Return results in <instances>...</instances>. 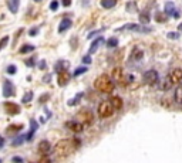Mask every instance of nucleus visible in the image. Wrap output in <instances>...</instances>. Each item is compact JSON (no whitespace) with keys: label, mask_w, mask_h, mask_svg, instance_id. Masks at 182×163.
<instances>
[{"label":"nucleus","mask_w":182,"mask_h":163,"mask_svg":"<svg viewBox=\"0 0 182 163\" xmlns=\"http://www.w3.org/2000/svg\"><path fill=\"white\" fill-rule=\"evenodd\" d=\"M174 98H175V102H176V104H182V85H179L178 88L175 89Z\"/></svg>","instance_id":"393cba45"},{"label":"nucleus","mask_w":182,"mask_h":163,"mask_svg":"<svg viewBox=\"0 0 182 163\" xmlns=\"http://www.w3.org/2000/svg\"><path fill=\"white\" fill-rule=\"evenodd\" d=\"M34 2H36V3H40V2H41V0H34Z\"/></svg>","instance_id":"603ef678"},{"label":"nucleus","mask_w":182,"mask_h":163,"mask_svg":"<svg viewBox=\"0 0 182 163\" xmlns=\"http://www.w3.org/2000/svg\"><path fill=\"white\" fill-rule=\"evenodd\" d=\"M91 61H93V58H91V54H87V56L83 57V63H84V64H91Z\"/></svg>","instance_id":"ea45409f"},{"label":"nucleus","mask_w":182,"mask_h":163,"mask_svg":"<svg viewBox=\"0 0 182 163\" xmlns=\"http://www.w3.org/2000/svg\"><path fill=\"white\" fill-rule=\"evenodd\" d=\"M22 129H23L22 123H19V125H10L7 128V130H6V134L7 135H14V134H17V132H20Z\"/></svg>","instance_id":"aec40b11"},{"label":"nucleus","mask_w":182,"mask_h":163,"mask_svg":"<svg viewBox=\"0 0 182 163\" xmlns=\"http://www.w3.org/2000/svg\"><path fill=\"white\" fill-rule=\"evenodd\" d=\"M70 78H71V75L67 70H61L59 74H57V84H59L60 87L67 85L68 81H70Z\"/></svg>","instance_id":"1a4fd4ad"},{"label":"nucleus","mask_w":182,"mask_h":163,"mask_svg":"<svg viewBox=\"0 0 182 163\" xmlns=\"http://www.w3.org/2000/svg\"><path fill=\"white\" fill-rule=\"evenodd\" d=\"M38 129V123L34 121V119H30V132L26 135V141L30 142L31 139H33L34 134H36V130Z\"/></svg>","instance_id":"4468645a"},{"label":"nucleus","mask_w":182,"mask_h":163,"mask_svg":"<svg viewBox=\"0 0 182 163\" xmlns=\"http://www.w3.org/2000/svg\"><path fill=\"white\" fill-rule=\"evenodd\" d=\"M11 160H13V162H23V157H20V156H14V157H11Z\"/></svg>","instance_id":"a18cd8bd"},{"label":"nucleus","mask_w":182,"mask_h":163,"mask_svg":"<svg viewBox=\"0 0 182 163\" xmlns=\"http://www.w3.org/2000/svg\"><path fill=\"white\" fill-rule=\"evenodd\" d=\"M168 20V16L165 14V11H156V14H155V21L156 23H165Z\"/></svg>","instance_id":"b1692460"},{"label":"nucleus","mask_w":182,"mask_h":163,"mask_svg":"<svg viewBox=\"0 0 182 163\" xmlns=\"http://www.w3.org/2000/svg\"><path fill=\"white\" fill-rule=\"evenodd\" d=\"M117 45H118V38H115V37L108 38V41H107V47L108 48H115Z\"/></svg>","instance_id":"c756f323"},{"label":"nucleus","mask_w":182,"mask_h":163,"mask_svg":"<svg viewBox=\"0 0 182 163\" xmlns=\"http://www.w3.org/2000/svg\"><path fill=\"white\" fill-rule=\"evenodd\" d=\"M168 78H169V81L172 82V85H174V84H179V82H182V70H179V68L174 70L171 74L168 75Z\"/></svg>","instance_id":"9b49d317"},{"label":"nucleus","mask_w":182,"mask_h":163,"mask_svg":"<svg viewBox=\"0 0 182 163\" xmlns=\"http://www.w3.org/2000/svg\"><path fill=\"white\" fill-rule=\"evenodd\" d=\"M174 17H175V19H179V17H181V13H179L178 10H175V13H174Z\"/></svg>","instance_id":"09e8293b"},{"label":"nucleus","mask_w":182,"mask_h":163,"mask_svg":"<svg viewBox=\"0 0 182 163\" xmlns=\"http://www.w3.org/2000/svg\"><path fill=\"white\" fill-rule=\"evenodd\" d=\"M87 71H88V68H87V67H78V68H75V70H74L73 75H74V77H78V75L84 74V72H87Z\"/></svg>","instance_id":"2f4dec72"},{"label":"nucleus","mask_w":182,"mask_h":163,"mask_svg":"<svg viewBox=\"0 0 182 163\" xmlns=\"http://www.w3.org/2000/svg\"><path fill=\"white\" fill-rule=\"evenodd\" d=\"M137 31V33H151L152 29L151 27H144V24H137V23H128V24H124L123 27L117 29V31Z\"/></svg>","instance_id":"7ed1b4c3"},{"label":"nucleus","mask_w":182,"mask_h":163,"mask_svg":"<svg viewBox=\"0 0 182 163\" xmlns=\"http://www.w3.org/2000/svg\"><path fill=\"white\" fill-rule=\"evenodd\" d=\"M160 81V75L155 70H148L144 74V82L148 85H155L156 82Z\"/></svg>","instance_id":"0eeeda50"},{"label":"nucleus","mask_w":182,"mask_h":163,"mask_svg":"<svg viewBox=\"0 0 182 163\" xmlns=\"http://www.w3.org/2000/svg\"><path fill=\"white\" fill-rule=\"evenodd\" d=\"M6 72H7V74H10V75L16 74V72H17V67H16V65H13V64H11V65H9V67L6 68Z\"/></svg>","instance_id":"c9c22d12"},{"label":"nucleus","mask_w":182,"mask_h":163,"mask_svg":"<svg viewBox=\"0 0 182 163\" xmlns=\"http://www.w3.org/2000/svg\"><path fill=\"white\" fill-rule=\"evenodd\" d=\"M104 30H105V27H103V29H100V30H95V31H91V33H88V36H87V37L93 38V37H95V36H98V34L104 33Z\"/></svg>","instance_id":"f704fd0d"},{"label":"nucleus","mask_w":182,"mask_h":163,"mask_svg":"<svg viewBox=\"0 0 182 163\" xmlns=\"http://www.w3.org/2000/svg\"><path fill=\"white\" fill-rule=\"evenodd\" d=\"M103 43H104V38L101 37V36H100V37H97L94 41H91V45H90L88 52H90V54H93V52H95L97 50H98V47H100V45L103 44Z\"/></svg>","instance_id":"dca6fc26"},{"label":"nucleus","mask_w":182,"mask_h":163,"mask_svg":"<svg viewBox=\"0 0 182 163\" xmlns=\"http://www.w3.org/2000/svg\"><path fill=\"white\" fill-rule=\"evenodd\" d=\"M83 95H84V94H83V92L77 94V95H75L74 98H73V99H70V101H68V102H67V105H68V107H74V105H77L78 102H80V101H81Z\"/></svg>","instance_id":"a878e982"},{"label":"nucleus","mask_w":182,"mask_h":163,"mask_svg":"<svg viewBox=\"0 0 182 163\" xmlns=\"http://www.w3.org/2000/svg\"><path fill=\"white\" fill-rule=\"evenodd\" d=\"M48 99H50V94H43V95L38 98V104H44Z\"/></svg>","instance_id":"e433bc0d"},{"label":"nucleus","mask_w":182,"mask_h":163,"mask_svg":"<svg viewBox=\"0 0 182 163\" xmlns=\"http://www.w3.org/2000/svg\"><path fill=\"white\" fill-rule=\"evenodd\" d=\"M112 112H114V107H112L111 101H103L98 105V116L100 118H108L112 115Z\"/></svg>","instance_id":"20e7f679"},{"label":"nucleus","mask_w":182,"mask_h":163,"mask_svg":"<svg viewBox=\"0 0 182 163\" xmlns=\"http://www.w3.org/2000/svg\"><path fill=\"white\" fill-rule=\"evenodd\" d=\"M71 2H73V0H61V4H63L64 7H68L71 4Z\"/></svg>","instance_id":"37998d69"},{"label":"nucleus","mask_w":182,"mask_h":163,"mask_svg":"<svg viewBox=\"0 0 182 163\" xmlns=\"http://www.w3.org/2000/svg\"><path fill=\"white\" fill-rule=\"evenodd\" d=\"M4 146V138L0 135V148H3Z\"/></svg>","instance_id":"de8ad7c7"},{"label":"nucleus","mask_w":182,"mask_h":163,"mask_svg":"<svg viewBox=\"0 0 182 163\" xmlns=\"http://www.w3.org/2000/svg\"><path fill=\"white\" fill-rule=\"evenodd\" d=\"M77 118H78V121H80V122H81L84 126L91 125V123H93V121H94L93 112L88 111V109H84V111H81L77 115Z\"/></svg>","instance_id":"423d86ee"},{"label":"nucleus","mask_w":182,"mask_h":163,"mask_svg":"<svg viewBox=\"0 0 182 163\" xmlns=\"http://www.w3.org/2000/svg\"><path fill=\"white\" fill-rule=\"evenodd\" d=\"M9 40H10V37H9V36H4V37L0 38V51H2V50H3V48L9 44Z\"/></svg>","instance_id":"473e14b6"},{"label":"nucleus","mask_w":182,"mask_h":163,"mask_svg":"<svg viewBox=\"0 0 182 163\" xmlns=\"http://www.w3.org/2000/svg\"><path fill=\"white\" fill-rule=\"evenodd\" d=\"M117 2H118V0H101L100 4L103 9H112L115 4H117Z\"/></svg>","instance_id":"4be33fe9"},{"label":"nucleus","mask_w":182,"mask_h":163,"mask_svg":"<svg viewBox=\"0 0 182 163\" xmlns=\"http://www.w3.org/2000/svg\"><path fill=\"white\" fill-rule=\"evenodd\" d=\"M94 88L103 94H111L112 89H114V82L110 80V77L107 74H101L95 78Z\"/></svg>","instance_id":"f257e3e1"},{"label":"nucleus","mask_w":182,"mask_h":163,"mask_svg":"<svg viewBox=\"0 0 182 163\" xmlns=\"http://www.w3.org/2000/svg\"><path fill=\"white\" fill-rule=\"evenodd\" d=\"M24 141H26V136H24V135H20V136H17L14 141L11 142V145H13V146H20Z\"/></svg>","instance_id":"7c9ffc66"},{"label":"nucleus","mask_w":182,"mask_h":163,"mask_svg":"<svg viewBox=\"0 0 182 163\" xmlns=\"http://www.w3.org/2000/svg\"><path fill=\"white\" fill-rule=\"evenodd\" d=\"M24 64H26L27 67H34V57L33 58H27L26 61H24Z\"/></svg>","instance_id":"a19ab883"},{"label":"nucleus","mask_w":182,"mask_h":163,"mask_svg":"<svg viewBox=\"0 0 182 163\" xmlns=\"http://www.w3.org/2000/svg\"><path fill=\"white\" fill-rule=\"evenodd\" d=\"M111 75H112V80H114L115 84H118V85H125L127 81H125V72L121 67H115L114 70L111 71Z\"/></svg>","instance_id":"39448f33"},{"label":"nucleus","mask_w":182,"mask_h":163,"mask_svg":"<svg viewBox=\"0 0 182 163\" xmlns=\"http://www.w3.org/2000/svg\"><path fill=\"white\" fill-rule=\"evenodd\" d=\"M178 30H179V31H181V33H182V23H181V24H179V26H178Z\"/></svg>","instance_id":"3c124183"},{"label":"nucleus","mask_w":182,"mask_h":163,"mask_svg":"<svg viewBox=\"0 0 182 163\" xmlns=\"http://www.w3.org/2000/svg\"><path fill=\"white\" fill-rule=\"evenodd\" d=\"M71 45H73V47H75V37H73V41H71Z\"/></svg>","instance_id":"8fccbe9b"},{"label":"nucleus","mask_w":182,"mask_h":163,"mask_svg":"<svg viewBox=\"0 0 182 163\" xmlns=\"http://www.w3.org/2000/svg\"><path fill=\"white\" fill-rule=\"evenodd\" d=\"M37 33H38V27H34V29H31L29 31V36H31V37H33V36H36Z\"/></svg>","instance_id":"79ce46f5"},{"label":"nucleus","mask_w":182,"mask_h":163,"mask_svg":"<svg viewBox=\"0 0 182 163\" xmlns=\"http://www.w3.org/2000/svg\"><path fill=\"white\" fill-rule=\"evenodd\" d=\"M38 67H40V70H46V67H47V64H46V61L43 60V61H40V64H38Z\"/></svg>","instance_id":"c03bdc74"},{"label":"nucleus","mask_w":182,"mask_h":163,"mask_svg":"<svg viewBox=\"0 0 182 163\" xmlns=\"http://www.w3.org/2000/svg\"><path fill=\"white\" fill-rule=\"evenodd\" d=\"M175 10H176V9H175V4L172 3V2H167V3H165V14L167 16H174V13H175Z\"/></svg>","instance_id":"412c9836"},{"label":"nucleus","mask_w":182,"mask_h":163,"mask_svg":"<svg viewBox=\"0 0 182 163\" xmlns=\"http://www.w3.org/2000/svg\"><path fill=\"white\" fill-rule=\"evenodd\" d=\"M4 111H6V114H9V115H17V114H20V107L17 104H14V102H6L4 104Z\"/></svg>","instance_id":"9d476101"},{"label":"nucleus","mask_w":182,"mask_h":163,"mask_svg":"<svg viewBox=\"0 0 182 163\" xmlns=\"http://www.w3.org/2000/svg\"><path fill=\"white\" fill-rule=\"evenodd\" d=\"M168 38H171V40H176V38H179V33H174V31H171V33L167 34Z\"/></svg>","instance_id":"58836bf2"},{"label":"nucleus","mask_w":182,"mask_h":163,"mask_svg":"<svg viewBox=\"0 0 182 163\" xmlns=\"http://www.w3.org/2000/svg\"><path fill=\"white\" fill-rule=\"evenodd\" d=\"M66 126L68 129H71L73 132H81L84 125H83L80 121H70V122H66Z\"/></svg>","instance_id":"f8f14e48"},{"label":"nucleus","mask_w":182,"mask_h":163,"mask_svg":"<svg viewBox=\"0 0 182 163\" xmlns=\"http://www.w3.org/2000/svg\"><path fill=\"white\" fill-rule=\"evenodd\" d=\"M144 58V51H142L141 48H132V51L130 54V60L131 61H141Z\"/></svg>","instance_id":"ddd939ff"},{"label":"nucleus","mask_w":182,"mask_h":163,"mask_svg":"<svg viewBox=\"0 0 182 163\" xmlns=\"http://www.w3.org/2000/svg\"><path fill=\"white\" fill-rule=\"evenodd\" d=\"M50 80H51V75H44V78H43V81L44 82H48Z\"/></svg>","instance_id":"49530a36"},{"label":"nucleus","mask_w":182,"mask_h":163,"mask_svg":"<svg viewBox=\"0 0 182 163\" xmlns=\"http://www.w3.org/2000/svg\"><path fill=\"white\" fill-rule=\"evenodd\" d=\"M38 152L41 153V155H47L48 152H50V149H51V145H50V142L48 141H41L40 143H38Z\"/></svg>","instance_id":"f3484780"},{"label":"nucleus","mask_w":182,"mask_h":163,"mask_svg":"<svg viewBox=\"0 0 182 163\" xmlns=\"http://www.w3.org/2000/svg\"><path fill=\"white\" fill-rule=\"evenodd\" d=\"M111 104L115 109H121L123 108V99L119 96H112L111 98Z\"/></svg>","instance_id":"5701e85b"},{"label":"nucleus","mask_w":182,"mask_h":163,"mask_svg":"<svg viewBox=\"0 0 182 163\" xmlns=\"http://www.w3.org/2000/svg\"><path fill=\"white\" fill-rule=\"evenodd\" d=\"M66 65H67V63L63 61V60H60V61L56 63V65H54V71H56V72H60L61 70H66V68H64Z\"/></svg>","instance_id":"c85d7f7f"},{"label":"nucleus","mask_w":182,"mask_h":163,"mask_svg":"<svg viewBox=\"0 0 182 163\" xmlns=\"http://www.w3.org/2000/svg\"><path fill=\"white\" fill-rule=\"evenodd\" d=\"M16 94V88L13 85V82L6 80L3 84V96L4 98H10V96H14Z\"/></svg>","instance_id":"6e6552de"},{"label":"nucleus","mask_w":182,"mask_h":163,"mask_svg":"<svg viewBox=\"0 0 182 163\" xmlns=\"http://www.w3.org/2000/svg\"><path fill=\"white\" fill-rule=\"evenodd\" d=\"M59 2H57V0H53L51 3H50V10H53V11H56L57 9H59Z\"/></svg>","instance_id":"4c0bfd02"},{"label":"nucleus","mask_w":182,"mask_h":163,"mask_svg":"<svg viewBox=\"0 0 182 163\" xmlns=\"http://www.w3.org/2000/svg\"><path fill=\"white\" fill-rule=\"evenodd\" d=\"M73 150H75V145H74V141H73V139H63V141H60L59 143L56 145V152L61 156L68 155V153H71Z\"/></svg>","instance_id":"f03ea898"},{"label":"nucleus","mask_w":182,"mask_h":163,"mask_svg":"<svg viewBox=\"0 0 182 163\" xmlns=\"http://www.w3.org/2000/svg\"><path fill=\"white\" fill-rule=\"evenodd\" d=\"M6 3H7V7H9V10H10L11 13H13V14H16V13H17V10H19L20 0H7Z\"/></svg>","instance_id":"a211bd4d"},{"label":"nucleus","mask_w":182,"mask_h":163,"mask_svg":"<svg viewBox=\"0 0 182 163\" xmlns=\"http://www.w3.org/2000/svg\"><path fill=\"white\" fill-rule=\"evenodd\" d=\"M138 19H140V23L141 24H148L149 23V20H151V16H149V11L148 10H144V11H141L140 13V16H138Z\"/></svg>","instance_id":"6ab92c4d"},{"label":"nucleus","mask_w":182,"mask_h":163,"mask_svg":"<svg viewBox=\"0 0 182 163\" xmlns=\"http://www.w3.org/2000/svg\"><path fill=\"white\" fill-rule=\"evenodd\" d=\"M33 50H34V45H31V44H24V45H22V47H20L19 52H20V54H27V52H31Z\"/></svg>","instance_id":"bb28decb"},{"label":"nucleus","mask_w":182,"mask_h":163,"mask_svg":"<svg viewBox=\"0 0 182 163\" xmlns=\"http://www.w3.org/2000/svg\"><path fill=\"white\" fill-rule=\"evenodd\" d=\"M125 9H127V11H128V13H135V11L138 10L137 3H135V2H128V3H127V6H125Z\"/></svg>","instance_id":"cd10ccee"},{"label":"nucleus","mask_w":182,"mask_h":163,"mask_svg":"<svg viewBox=\"0 0 182 163\" xmlns=\"http://www.w3.org/2000/svg\"><path fill=\"white\" fill-rule=\"evenodd\" d=\"M73 26V21H71V19H68V17H64L61 21H60L59 24V33H64V31H67L70 27Z\"/></svg>","instance_id":"2eb2a0df"},{"label":"nucleus","mask_w":182,"mask_h":163,"mask_svg":"<svg viewBox=\"0 0 182 163\" xmlns=\"http://www.w3.org/2000/svg\"><path fill=\"white\" fill-rule=\"evenodd\" d=\"M31 99H33V92H31V91H29V92L24 94V96H23L22 102H23V104H27V102H30Z\"/></svg>","instance_id":"72a5a7b5"}]
</instances>
